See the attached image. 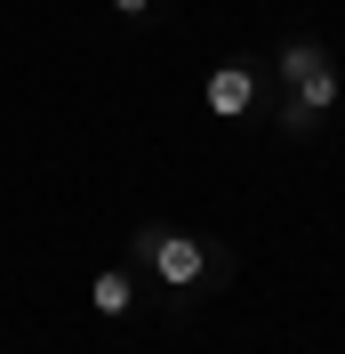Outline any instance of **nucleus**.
<instances>
[{
	"label": "nucleus",
	"instance_id": "obj_5",
	"mask_svg": "<svg viewBox=\"0 0 345 354\" xmlns=\"http://www.w3.org/2000/svg\"><path fill=\"white\" fill-rule=\"evenodd\" d=\"M273 121H281V137H313V129H322V113H313V105H297V97H281V105H273Z\"/></svg>",
	"mask_w": 345,
	"mask_h": 354
},
{
	"label": "nucleus",
	"instance_id": "obj_7",
	"mask_svg": "<svg viewBox=\"0 0 345 354\" xmlns=\"http://www.w3.org/2000/svg\"><path fill=\"white\" fill-rule=\"evenodd\" d=\"M112 8H121L129 24H145V17H152V0H112Z\"/></svg>",
	"mask_w": 345,
	"mask_h": 354
},
{
	"label": "nucleus",
	"instance_id": "obj_3",
	"mask_svg": "<svg viewBox=\"0 0 345 354\" xmlns=\"http://www.w3.org/2000/svg\"><path fill=\"white\" fill-rule=\"evenodd\" d=\"M265 97V81H257V65H217L209 73V88H201V105L217 113V121H241V113Z\"/></svg>",
	"mask_w": 345,
	"mask_h": 354
},
{
	"label": "nucleus",
	"instance_id": "obj_4",
	"mask_svg": "<svg viewBox=\"0 0 345 354\" xmlns=\"http://www.w3.org/2000/svg\"><path fill=\"white\" fill-rule=\"evenodd\" d=\"M88 306L105 314V322L137 314V274H129V266H112V274H97V282H88Z\"/></svg>",
	"mask_w": 345,
	"mask_h": 354
},
{
	"label": "nucleus",
	"instance_id": "obj_6",
	"mask_svg": "<svg viewBox=\"0 0 345 354\" xmlns=\"http://www.w3.org/2000/svg\"><path fill=\"white\" fill-rule=\"evenodd\" d=\"M225 282H233V250L209 242V290H225Z\"/></svg>",
	"mask_w": 345,
	"mask_h": 354
},
{
	"label": "nucleus",
	"instance_id": "obj_1",
	"mask_svg": "<svg viewBox=\"0 0 345 354\" xmlns=\"http://www.w3.org/2000/svg\"><path fill=\"white\" fill-rule=\"evenodd\" d=\"M129 266H145L161 290H209V242L201 234H185V225H169V218H145L129 234Z\"/></svg>",
	"mask_w": 345,
	"mask_h": 354
},
{
	"label": "nucleus",
	"instance_id": "obj_2",
	"mask_svg": "<svg viewBox=\"0 0 345 354\" xmlns=\"http://www.w3.org/2000/svg\"><path fill=\"white\" fill-rule=\"evenodd\" d=\"M273 81H281V97H297V105H313V113H329L337 105V57H329L322 41H281V57H273Z\"/></svg>",
	"mask_w": 345,
	"mask_h": 354
}]
</instances>
